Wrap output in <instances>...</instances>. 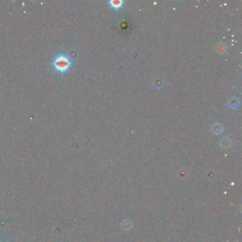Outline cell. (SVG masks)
<instances>
[{
  "label": "cell",
  "instance_id": "cell-1",
  "mask_svg": "<svg viewBox=\"0 0 242 242\" xmlns=\"http://www.w3.org/2000/svg\"><path fill=\"white\" fill-rule=\"evenodd\" d=\"M73 64V58L68 54L60 53L53 59L51 65L56 72L60 74H66Z\"/></svg>",
  "mask_w": 242,
  "mask_h": 242
},
{
  "label": "cell",
  "instance_id": "cell-2",
  "mask_svg": "<svg viewBox=\"0 0 242 242\" xmlns=\"http://www.w3.org/2000/svg\"><path fill=\"white\" fill-rule=\"evenodd\" d=\"M124 3L123 1L121 0H111L109 1V5H110L112 7H115L116 9H119L122 6Z\"/></svg>",
  "mask_w": 242,
  "mask_h": 242
},
{
  "label": "cell",
  "instance_id": "cell-3",
  "mask_svg": "<svg viewBox=\"0 0 242 242\" xmlns=\"http://www.w3.org/2000/svg\"><path fill=\"white\" fill-rule=\"evenodd\" d=\"M213 131H214V133L217 134H220L222 131V127H221V125L219 124H215L213 126Z\"/></svg>",
  "mask_w": 242,
  "mask_h": 242
},
{
  "label": "cell",
  "instance_id": "cell-4",
  "mask_svg": "<svg viewBox=\"0 0 242 242\" xmlns=\"http://www.w3.org/2000/svg\"><path fill=\"white\" fill-rule=\"evenodd\" d=\"M239 102L238 101L237 98H232L230 100V102H229V106L234 109L237 108V107H238V105H239Z\"/></svg>",
  "mask_w": 242,
  "mask_h": 242
},
{
  "label": "cell",
  "instance_id": "cell-5",
  "mask_svg": "<svg viewBox=\"0 0 242 242\" xmlns=\"http://www.w3.org/2000/svg\"><path fill=\"white\" fill-rule=\"evenodd\" d=\"M229 144H230V141L229 140H227V139H224L223 141H221V146H223L224 148H227L229 146Z\"/></svg>",
  "mask_w": 242,
  "mask_h": 242
}]
</instances>
